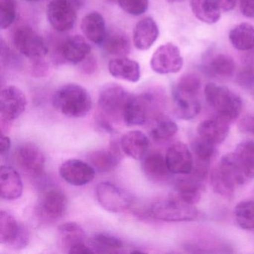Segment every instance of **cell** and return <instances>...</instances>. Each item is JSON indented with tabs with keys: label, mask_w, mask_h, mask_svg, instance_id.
<instances>
[{
	"label": "cell",
	"mask_w": 254,
	"mask_h": 254,
	"mask_svg": "<svg viewBox=\"0 0 254 254\" xmlns=\"http://www.w3.org/2000/svg\"><path fill=\"white\" fill-rule=\"evenodd\" d=\"M78 9L72 0H52L47 5L49 23L58 32H67L75 26Z\"/></svg>",
	"instance_id": "cell-11"
},
{
	"label": "cell",
	"mask_w": 254,
	"mask_h": 254,
	"mask_svg": "<svg viewBox=\"0 0 254 254\" xmlns=\"http://www.w3.org/2000/svg\"><path fill=\"white\" fill-rule=\"evenodd\" d=\"M29 242L27 229L20 224L9 212L0 213V243L11 249L26 248Z\"/></svg>",
	"instance_id": "cell-8"
},
{
	"label": "cell",
	"mask_w": 254,
	"mask_h": 254,
	"mask_svg": "<svg viewBox=\"0 0 254 254\" xmlns=\"http://www.w3.org/2000/svg\"><path fill=\"white\" fill-rule=\"evenodd\" d=\"M178 178L175 184L174 195L186 203L195 205L200 201L203 193V182L190 175Z\"/></svg>",
	"instance_id": "cell-24"
},
{
	"label": "cell",
	"mask_w": 254,
	"mask_h": 254,
	"mask_svg": "<svg viewBox=\"0 0 254 254\" xmlns=\"http://www.w3.org/2000/svg\"><path fill=\"white\" fill-rule=\"evenodd\" d=\"M175 115L183 120L195 118L201 111V105L198 97L181 94L173 91Z\"/></svg>",
	"instance_id": "cell-27"
},
{
	"label": "cell",
	"mask_w": 254,
	"mask_h": 254,
	"mask_svg": "<svg viewBox=\"0 0 254 254\" xmlns=\"http://www.w3.org/2000/svg\"><path fill=\"white\" fill-rule=\"evenodd\" d=\"M234 154L248 179L254 178V141H244L238 144Z\"/></svg>",
	"instance_id": "cell-32"
},
{
	"label": "cell",
	"mask_w": 254,
	"mask_h": 254,
	"mask_svg": "<svg viewBox=\"0 0 254 254\" xmlns=\"http://www.w3.org/2000/svg\"><path fill=\"white\" fill-rule=\"evenodd\" d=\"M253 93H254V89L252 90Z\"/></svg>",
	"instance_id": "cell-50"
},
{
	"label": "cell",
	"mask_w": 254,
	"mask_h": 254,
	"mask_svg": "<svg viewBox=\"0 0 254 254\" xmlns=\"http://www.w3.org/2000/svg\"><path fill=\"white\" fill-rule=\"evenodd\" d=\"M239 8L244 16L254 18V0H239Z\"/></svg>",
	"instance_id": "cell-43"
},
{
	"label": "cell",
	"mask_w": 254,
	"mask_h": 254,
	"mask_svg": "<svg viewBox=\"0 0 254 254\" xmlns=\"http://www.w3.org/2000/svg\"><path fill=\"white\" fill-rule=\"evenodd\" d=\"M53 105L59 112L70 118H82L93 105L91 96L84 87L67 84L59 87L53 96Z\"/></svg>",
	"instance_id": "cell-3"
},
{
	"label": "cell",
	"mask_w": 254,
	"mask_h": 254,
	"mask_svg": "<svg viewBox=\"0 0 254 254\" xmlns=\"http://www.w3.org/2000/svg\"><path fill=\"white\" fill-rule=\"evenodd\" d=\"M191 151L194 157V162L209 166L217 152L215 145L199 136L194 138L191 142Z\"/></svg>",
	"instance_id": "cell-36"
},
{
	"label": "cell",
	"mask_w": 254,
	"mask_h": 254,
	"mask_svg": "<svg viewBox=\"0 0 254 254\" xmlns=\"http://www.w3.org/2000/svg\"><path fill=\"white\" fill-rule=\"evenodd\" d=\"M204 96L215 116L228 123L236 120L242 112V99L227 87L209 83L205 87Z\"/></svg>",
	"instance_id": "cell-4"
},
{
	"label": "cell",
	"mask_w": 254,
	"mask_h": 254,
	"mask_svg": "<svg viewBox=\"0 0 254 254\" xmlns=\"http://www.w3.org/2000/svg\"><path fill=\"white\" fill-rule=\"evenodd\" d=\"M235 218L244 230H254V200L239 202L234 209Z\"/></svg>",
	"instance_id": "cell-37"
},
{
	"label": "cell",
	"mask_w": 254,
	"mask_h": 254,
	"mask_svg": "<svg viewBox=\"0 0 254 254\" xmlns=\"http://www.w3.org/2000/svg\"><path fill=\"white\" fill-rule=\"evenodd\" d=\"M232 45L239 51H249L254 49V27L243 23L235 26L229 34Z\"/></svg>",
	"instance_id": "cell-30"
},
{
	"label": "cell",
	"mask_w": 254,
	"mask_h": 254,
	"mask_svg": "<svg viewBox=\"0 0 254 254\" xmlns=\"http://www.w3.org/2000/svg\"><path fill=\"white\" fill-rule=\"evenodd\" d=\"M221 11H230L234 9L237 0H215Z\"/></svg>",
	"instance_id": "cell-45"
},
{
	"label": "cell",
	"mask_w": 254,
	"mask_h": 254,
	"mask_svg": "<svg viewBox=\"0 0 254 254\" xmlns=\"http://www.w3.org/2000/svg\"><path fill=\"white\" fill-rule=\"evenodd\" d=\"M159 36V28L154 19L145 17L139 20L133 32L134 47L140 51H145L152 47Z\"/></svg>",
	"instance_id": "cell-19"
},
{
	"label": "cell",
	"mask_w": 254,
	"mask_h": 254,
	"mask_svg": "<svg viewBox=\"0 0 254 254\" xmlns=\"http://www.w3.org/2000/svg\"><path fill=\"white\" fill-rule=\"evenodd\" d=\"M237 80L238 83L242 87L252 91L254 89V69H245L239 74Z\"/></svg>",
	"instance_id": "cell-42"
},
{
	"label": "cell",
	"mask_w": 254,
	"mask_h": 254,
	"mask_svg": "<svg viewBox=\"0 0 254 254\" xmlns=\"http://www.w3.org/2000/svg\"><path fill=\"white\" fill-rule=\"evenodd\" d=\"M14 155L16 163L20 169L28 175L38 176L44 172L45 157L35 145L28 143L20 145Z\"/></svg>",
	"instance_id": "cell-14"
},
{
	"label": "cell",
	"mask_w": 254,
	"mask_h": 254,
	"mask_svg": "<svg viewBox=\"0 0 254 254\" xmlns=\"http://www.w3.org/2000/svg\"><path fill=\"white\" fill-rule=\"evenodd\" d=\"M110 74L117 79L136 83L141 77V69L138 62L126 57L116 58L108 64Z\"/></svg>",
	"instance_id": "cell-22"
},
{
	"label": "cell",
	"mask_w": 254,
	"mask_h": 254,
	"mask_svg": "<svg viewBox=\"0 0 254 254\" xmlns=\"http://www.w3.org/2000/svg\"><path fill=\"white\" fill-rule=\"evenodd\" d=\"M201 88V81L200 78L194 74H186L178 80L174 91L182 94L198 97Z\"/></svg>",
	"instance_id": "cell-38"
},
{
	"label": "cell",
	"mask_w": 254,
	"mask_h": 254,
	"mask_svg": "<svg viewBox=\"0 0 254 254\" xmlns=\"http://www.w3.org/2000/svg\"><path fill=\"white\" fill-rule=\"evenodd\" d=\"M149 212L153 218L166 222L194 221L199 215L194 205L186 203L174 194L153 203Z\"/></svg>",
	"instance_id": "cell-6"
},
{
	"label": "cell",
	"mask_w": 254,
	"mask_h": 254,
	"mask_svg": "<svg viewBox=\"0 0 254 254\" xmlns=\"http://www.w3.org/2000/svg\"><path fill=\"white\" fill-rule=\"evenodd\" d=\"M150 65L154 72L160 75L177 73L184 65L181 50L172 43L163 44L154 52Z\"/></svg>",
	"instance_id": "cell-9"
},
{
	"label": "cell",
	"mask_w": 254,
	"mask_h": 254,
	"mask_svg": "<svg viewBox=\"0 0 254 254\" xmlns=\"http://www.w3.org/2000/svg\"><path fill=\"white\" fill-rule=\"evenodd\" d=\"M120 153L116 148L92 151L87 156L88 163L101 173L114 171L120 163Z\"/></svg>",
	"instance_id": "cell-26"
},
{
	"label": "cell",
	"mask_w": 254,
	"mask_h": 254,
	"mask_svg": "<svg viewBox=\"0 0 254 254\" xmlns=\"http://www.w3.org/2000/svg\"><path fill=\"white\" fill-rule=\"evenodd\" d=\"M238 127L244 134L254 136V114H245L239 120Z\"/></svg>",
	"instance_id": "cell-41"
},
{
	"label": "cell",
	"mask_w": 254,
	"mask_h": 254,
	"mask_svg": "<svg viewBox=\"0 0 254 254\" xmlns=\"http://www.w3.org/2000/svg\"><path fill=\"white\" fill-rule=\"evenodd\" d=\"M24 1H26V2H38L39 0H24Z\"/></svg>",
	"instance_id": "cell-48"
},
{
	"label": "cell",
	"mask_w": 254,
	"mask_h": 254,
	"mask_svg": "<svg viewBox=\"0 0 254 254\" xmlns=\"http://www.w3.org/2000/svg\"><path fill=\"white\" fill-rule=\"evenodd\" d=\"M230 123L216 117L203 120L197 126V132L199 137L212 145L222 143L227 137L230 131Z\"/></svg>",
	"instance_id": "cell-17"
},
{
	"label": "cell",
	"mask_w": 254,
	"mask_h": 254,
	"mask_svg": "<svg viewBox=\"0 0 254 254\" xmlns=\"http://www.w3.org/2000/svg\"><path fill=\"white\" fill-rule=\"evenodd\" d=\"M58 52L64 60L72 64H78L90 56L91 47L84 38L80 35H75L62 42L58 48Z\"/></svg>",
	"instance_id": "cell-16"
},
{
	"label": "cell",
	"mask_w": 254,
	"mask_h": 254,
	"mask_svg": "<svg viewBox=\"0 0 254 254\" xmlns=\"http://www.w3.org/2000/svg\"><path fill=\"white\" fill-rule=\"evenodd\" d=\"M67 204V198L64 193L57 189H51L43 194L41 212L49 219H59L66 213Z\"/></svg>",
	"instance_id": "cell-18"
},
{
	"label": "cell",
	"mask_w": 254,
	"mask_h": 254,
	"mask_svg": "<svg viewBox=\"0 0 254 254\" xmlns=\"http://www.w3.org/2000/svg\"><path fill=\"white\" fill-rule=\"evenodd\" d=\"M132 94L117 84L105 86L99 93V118L106 129H112V124L124 123L126 107Z\"/></svg>",
	"instance_id": "cell-2"
},
{
	"label": "cell",
	"mask_w": 254,
	"mask_h": 254,
	"mask_svg": "<svg viewBox=\"0 0 254 254\" xmlns=\"http://www.w3.org/2000/svg\"><path fill=\"white\" fill-rule=\"evenodd\" d=\"M160 105V99L153 93L132 95L125 111V125L130 127L142 126L151 117L157 119L162 115Z\"/></svg>",
	"instance_id": "cell-5"
},
{
	"label": "cell",
	"mask_w": 254,
	"mask_h": 254,
	"mask_svg": "<svg viewBox=\"0 0 254 254\" xmlns=\"http://www.w3.org/2000/svg\"><path fill=\"white\" fill-rule=\"evenodd\" d=\"M184 0H168V2H171V3H174V2H182Z\"/></svg>",
	"instance_id": "cell-47"
},
{
	"label": "cell",
	"mask_w": 254,
	"mask_h": 254,
	"mask_svg": "<svg viewBox=\"0 0 254 254\" xmlns=\"http://www.w3.org/2000/svg\"><path fill=\"white\" fill-rule=\"evenodd\" d=\"M166 161L171 173L173 175H190L194 165V157L191 150L182 142L172 144L166 154Z\"/></svg>",
	"instance_id": "cell-15"
},
{
	"label": "cell",
	"mask_w": 254,
	"mask_h": 254,
	"mask_svg": "<svg viewBox=\"0 0 254 254\" xmlns=\"http://www.w3.org/2000/svg\"><path fill=\"white\" fill-rule=\"evenodd\" d=\"M90 253H94L93 248L87 246L85 244L78 245L75 248H72L69 254H90Z\"/></svg>",
	"instance_id": "cell-46"
},
{
	"label": "cell",
	"mask_w": 254,
	"mask_h": 254,
	"mask_svg": "<svg viewBox=\"0 0 254 254\" xmlns=\"http://www.w3.org/2000/svg\"><path fill=\"white\" fill-rule=\"evenodd\" d=\"M17 17L16 0H0V27L6 29L15 21Z\"/></svg>",
	"instance_id": "cell-39"
},
{
	"label": "cell",
	"mask_w": 254,
	"mask_h": 254,
	"mask_svg": "<svg viewBox=\"0 0 254 254\" xmlns=\"http://www.w3.org/2000/svg\"><path fill=\"white\" fill-rule=\"evenodd\" d=\"M91 245L94 253L98 254H118L124 247L120 239L105 233L95 235Z\"/></svg>",
	"instance_id": "cell-35"
},
{
	"label": "cell",
	"mask_w": 254,
	"mask_h": 254,
	"mask_svg": "<svg viewBox=\"0 0 254 254\" xmlns=\"http://www.w3.org/2000/svg\"><path fill=\"white\" fill-rule=\"evenodd\" d=\"M120 8L130 15H142L148 10L149 0H117Z\"/></svg>",
	"instance_id": "cell-40"
},
{
	"label": "cell",
	"mask_w": 254,
	"mask_h": 254,
	"mask_svg": "<svg viewBox=\"0 0 254 254\" xmlns=\"http://www.w3.org/2000/svg\"><path fill=\"white\" fill-rule=\"evenodd\" d=\"M190 7L196 18L203 23L214 24L221 18V9L215 0H191Z\"/></svg>",
	"instance_id": "cell-29"
},
{
	"label": "cell",
	"mask_w": 254,
	"mask_h": 254,
	"mask_svg": "<svg viewBox=\"0 0 254 254\" xmlns=\"http://www.w3.org/2000/svg\"><path fill=\"white\" fill-rule=\"evenodd\" d=\"M178 131V126L175 122L162 115L155 119L151 136L156 142H166L175 136Z\"/></svg>",
	"instance_id": "cell-34"
},
{
	"label": "cell",
	"mask_w": 254,
	"mask_h": 254,
	"mask_svg": "<svg viewBox=\"0 0 254 254\" xmlns=\"http://www.w3.org/2000/svg\"><path fill=\"white\" fill-rule=\"evenodd\" d=\"M98 202L105 210L120 213L127 211L132 205L130 196L115 184L102 182L96 189Z\"/></svg>",
	"instance_id": "cell-10"
},
{
	"label": "cell",
	"mask_w": 254,
	"mask_h": 254,
	"mask_svg": "<svg viewBox=\"0 0 254 254\" xmlns=\"http://www.w3.org/2000/svg\"><path fill=\"white\" fill-rule=\"evenodd\" d=\"M142 168L145 176L153 182H166L172 174L168 168L166 157L159 152L146 154L142 160Z\"/></svg>",
	"instance_id": "cell-23"
},
{
	"label": "cell",
	"mask_w": 254,
	"mask_h": 254,
	"mask_svg": "<svg viewBox=\"0 0 254 254\" xmlns=\"http://www.w3.org/2000/svg\"><path fill=\"white\" fill-rule=\"evenodd\" d=\"M11 148V139L8 136H5L3 133H1L0 138V154L3 156L8 154Z\"/></svg>",
	"instance_id": "cell-44"
},
{
	"label": "cell",
	"mask_w": 254,
	"mask_h": 254,
	"mask_svg": "<svg viewBox=\"0 0 254 254\" xmlns=\"http://www.w3.org/2000/svg\"><path fill=\"white\" fill-rule=\"evenodd\" d=\"M23 182L17 170L11 166H2L0 169L1 197L5 200H16L23 194Z\"/></svg>",
	"instance_id": "cell-21"
},
{
	"label": "cell",
	"mask_w": 254,
	"mask_h": 254,
	"mask_svg": "<svg viewBox=\"0 0 254 254\" xmlns=\"http://www.w3.org/2000/svg\"><path fill=\"white\" fill-rule=\"evenodd\" d=\"M236 70V64L230 56L225 54H218L214 56L208 64L207 71L215 78H231Z\"/></svg>",
	"instance_id": "cell-31"
},
{
	"label": "cell",
	"mask_w": 254,
	"mask_h": 254,
	"mask_svg": "<svg viewBox=\"0 0 254 254\" xmlns=\"http://www.w3.org/2000/svg\"><path fill=\"white\" fill-rule=\"evenodd\" d=\"M247 180L234 152L223 156L211 172L212 190L226 199L233 198L236 189L245 184Z\"/></svg>",
	"instance_id": "cell-1"
},
{
	"label": "cell",
	"mask_w": 254,
	"mask_h": 254,
	"mask_svg": "<svg viewBox=\"0 0 254 254\" xmlns=\"http://www.w3.org/2000/svg\"><path fill=\"white\" fill-rule=\"evenodd\" d=\"M149 145L148 136L140 130L127 132L123 135L120 140L123 152L134 160L144 158L148 152Z\"/></svg>",
	"instance_id": "cell-20"
},
{
	"label": "cell",
	"mask_w": 254,
	"mask_h": 254,
	"mask_svg": "<svg viewBox=\"0 0 254 254\" xmlns=\"http://www.w3.org/2000/svg\"><path fill=\"white\" fill-rule=\"evenodd\" d=\"M64 181L70 185L81 187L87 185L94 179L96 170L89 163L77 159L64 162L59 169Z\"/></svg>",
	"instance_id": "cell-13"
},
{
	"label": "cell",
	"mask_w": 254,
	"mask_h": 254,
	"mask_svg": "<svg viewBox=\"0 0 254 254\" xmlns=\"http://www.w3.org/2000/svg\"><path fill=\"white\" fill-rule=\"evenodd\" d=\"M81 29L86 38L93 44H102L107 36L105 19L98 12L87 14L81 20Z\"/></svg>",
	"instance_id": "cell-25"
},
{
	"label": "cell",
	"mask_w": 254,
	"mask_h": 254,
	"mask_svg": "<svg viewBox=\"0 0 254 254\" xmlns=\"http://www.w3.org/2000/svg\"><path fill=\"white\" fill-rule=\"evenodd\" d=\"M27 106L26 95L18 87L8 86L2 89L0 96V114L2 124L16 120Z\"/></svg>",
	"instance_id": "cell-12"
},
{
	"label": "cell",
	"mask_w": 254,
	"mask_h": 254,
	"mask_svg": "<svg viewBox=\"0 0 254 254\" xmlns=\"http://www.w3.org/2000/svg\"><path fill=\"white\" fill-rule=\"evenodd\" d=\"M13 42L22 55L32 61L42 60L48 53L44 38L29 26L17 28L13 35Z\"/></svg>",
	"instance_id": "cell-7"
},
{
	"label": "cell",
	"mask_w": 254,
	"mask_h": 254,
	"mask_svg": "<svg viewBox=\"0 0 254 254\" xmlns=\"http://www.w3.org/2000/svg\"><path fill=\"white\" fill-rule=\"evenodd\" d=\"M59 237L62 248L69 253L72 248L85 244L86 235L82 227L75 222H66L59 227Z\"/></svg>",
	"instance_id": "cell-28"
},
{
	"label": "cell",
	"mask_w": 254,
	"mask_h": 254,
	"mask_svg": "<svg viewBox=\"0 0 254 254\" xmlns=\"http://www.w3.org/2000/svg\"><path fill=\"white\" fill-rule=\"evenodd\" d=\"M109 1H113V2H116L117 0H109Z\"/></svg>",
	"instance_id": "cell-49"
},
{
	"label": "cell",
	"mask_w": 254,
	"mask_h": 254,
	"mask_svg": "<svg viewBox=\"0 0 254 254\" xmlns=\"http://www.w3.org/2000/svg\"><path fill=\"white\" fill-rule=\"evenodd\" d=\"M101 45L108 54L117 58L126 57L130 51V40L124 34L107 35Z\"/></svg>",
	"instance_id": "cell-33"
}]
</instances>
